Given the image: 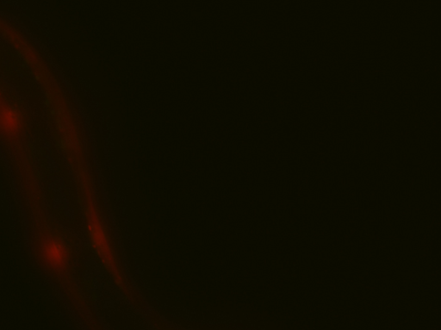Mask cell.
Returning a JSON list of instances; mask_svg holds the SVG:
<instances>
[{
  "label": "cell",
  "mask_w": 441,
  "mask_h": 330,
  "mask_svg": "<svg viewBox=\"0 0 441 330\" xmlns=\"http://www.w3.org/2000/svg\"><path fill=\"white\" fill-rule=\"evenodd\" d=\"M152 324L155 326V329L158 330H177L173 327H171L167 324V322H164L161 319L159 318L157 315H151Z\"/></svg>",
  "instance_id": "7a4b0ae2"
},
{
  "label": "cell",
  "mask_w": 441,
  "mask_h": 330,
  "mask_svg": "<svg viewBox=\"0 0 441 330\" xmlns=\"http://www.w3.org/2000/svg\"><path fill=\"white\" fill-rule=\"evenodd\" d=\"M0 122L6 129L13 130L18 125V117L12 110H4L0 115Z\"/></svg>",
  "instance_id": "6da1fadb"
}]
</instances>
